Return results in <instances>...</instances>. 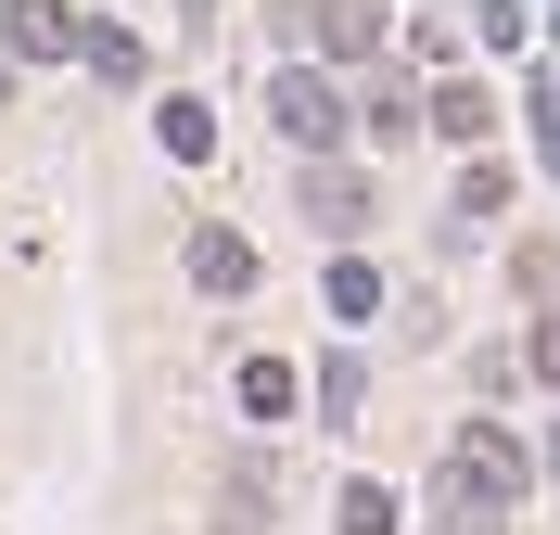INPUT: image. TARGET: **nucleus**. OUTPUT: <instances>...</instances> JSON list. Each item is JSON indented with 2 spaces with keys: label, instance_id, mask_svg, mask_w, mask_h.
<instances>
[{
  "label": "nucleus",
  "instance_id": "1",
  "mask_svg": "<svg viewBox=\"0 0 560 535\" xmlns=\"http://www.w3.org/2000/svg\"><path fill=\"white\" fill-rule=\"evenodd\" d=\"M523 498H535V460H523L497 421H458L446 460H433V510H446V535H497Z\"/></svg>",
  "mask_w": 560,
  "mask_h": 535
},
{
  "label": "nucleus",
  "instance_id": "2",
  "mask_svg": "<svg viewBox=\"0 0 560 535\" xmlns=\"http://www.w3.org/2000/svg\"><path fill=\"white\" fill-rule=\"evenodd\" d=\"M268 115H280V141H306V153H331V141L357 128V103H345V77H331V65H280Z\"/></svg>",
  "mask_w": 560,
  "mask_h": 535
},
{
  "label": "nucleus",
  "instance_id": "3",
  "mask_svg": "<svg viewBox=\"0 0 560 535\" xmlns=\"http://www.w3.org/2000/svg\"><path fill=\"white\" fill-rule=\"evenodd\" d=\"M370 217H383V191H370L357 166H331V153H318V166H306V230H318L331 255H357V243H370Z\"/></svg>",
  "mask_w": 560,
  "mask_h": 535
},
{
  "label": "nucleus",
  "instance_id": "4",
  "mask_svg": "<svg viewBox=\"0 0 560 535\" xmlns=\"http://www.w3.org/2000/svg\"><path fill=\"white\" fill-rule=\"evenodd\" d=\"M280 26L306 38V51H331V65H370L383 51V0H293Z\"/></svg>",
  "mask_w": 560,
  "mask_h": 535
},
{
  "label": "nucleus",
  "instance_id": "5",
  "mask_svg": "<svg viewBox=\"0 0 560 535\" xmlns=\"http://www.w3.org/2000/svg\"><path fill=\"white\" fill-rule=\"evenodd\" d=\"M0 51H13V65H65L77 13H65V0H13V13H0Z\"/></svg>",
  "mask_w": 560,
  "mask_h": 535
},
{
  "label": "nucleus",
  "instance_id": "6",
  "mask_svg": "<svg viewBox=\"0 0 560 535\" xmlns=\"http://www.w3.org/2000/svg\"><path fill=\"white\" fill-rule=\"evenodd\" d=\"M178 255H191V281H205V293H255V243H243V230H217V217H205Z\"/></svg>",
  "mask_w": 560,
  "mask_h": 535
},
{
  "label": "nucleus",
  "instance_id": "7",
  "mask_svg": "<svg viewBox=\"0 0 560 535\" xmlns=\"http://www.w3.org/2000/svg\"><path fill=\"white\" fill-rule=\"evenodd\" d=\"M420 115H433L446 141H485V128H497V90H485V77H433V90H420Z\"/></svg>",
  "mask_w": 560,
  "mask_h": 535
},
{
  "label": "nucleus",
  "instance_id": "8",
  "mask_svg": "<svg viewBox=\"0 0 560 535\" xmlns=\"http://www.w3.org/2000/svg\"><path fill=\"white\" fill-rule=\"evenodd\" d=\"M77 65L103 77V90H140V77H153V51H140L128 26H77Z\"/></svg>",
  "mask_w": 560,
  "mask_h": 535
},
{
  "label": "nucleus",
  "instance_id": "9",
  "mask_svg": "<svg viewBox=\"0 0 560 535\" xmlns=\"http://www.w3.org/2000/svg\"><path fill=\"white\" fill-rule=\"evenodd\" d=\"M243 421H293V357H243Z\"/></svg>",
  "mask_w": 560,
  "mask_h": 535
},
{
  "label": "nucleus",
  "instance_id": "10",
  "mask_svg": "<svg viewBox=\"0 0 560 535\" xmlns=\"http://www.w3.org/2000/svg\"><path fill=\"white\" fill-rule=\"evenodd\" d=\"M153 141H166L178 166H205V153H217V115L205 103H153Z\"/></svg>",
  "mask_w": 560,
  "mask_h": 535
},
{
  "label": "nucleus",
  "instance_id": "11",
  "mask_svg": "<svg viewBox=\"0 0 560 535\" xmlns=\"http://www.w3.org/2000/svg\"><path fill=\"white\" fill-rule=\"evenodd\" d=\"M331 319H383V268L370 255H331Z\"/></svg>",
  "mask_w": 560,
  "mask_h": 535
},
{
  "label": "nucleus",
  "instance_id": "12",
  "mask_svg": "<svg viewBox=\"0 0 560 535\" xmlns=\"http://www.w3.org/2000/svg\"><path fill=\"white\" fill-rule=\"evenodd\" d=\"M357 115L395 141V128H420V90H408V77H370V90H357Z\"/></svg>",
  "mask_w": 560,
  "mask_h": 535
},
{
  "label": "nucleus",
  "instance_id": "13",
  "mask_svg": "<svg viewBox=\"0 0 560 535\" xmlns=\"http://www.w3.org/2000/svg\"><path fill=\"white\" fill-rule=\"evenodd\" d=\"M331 523H345V535H395V498H383V485H345V498H331Z\"/></svg>",
  "mask_w": 560,
  "mask_h": 535
},
{
  "label": "nucleus",
  "instance_id": "14",
  "mask_svg": "<svg viewBox=\"0 0 560 535\" xmlns=\"http://www.w3.org/2000/svg\"><path fill=\"white\" fill-rule=\"evenodd\" d=\"M458 217H471V230H485V217H510V166H471V178H458Z\"/></svg>",
  "mask_w": 560,
  "mask_h": 535
},
{
  "label": "nucleus",
  "instance_id": "15",
  "mask_svg": "<svg viewBox=\"0 0 560 535\" xmlns=\"http://www.w3.org/2000/svg\"><path fill=\"white\" fill-rule=\"evenodd\" d=\"M523 357H535V383L560 395V306H535V332H523Z\"/></svg>",
  "mask_w": 560,
  "mask_h": 535
},
{
  "label": "nucleus",
  "instance_id": "16",
  "mask_svg": "<svg viewBox=\"0 0 560 535\" xmlns=\"http://www.w3.org/2000/svg\"><path fill=\"white\" fill-rule=\"evenodd\" d=\"M535 153L560 166V77H535Z\"/></svg>",
  "mask_w": 560,
  "mask_h": 535
},
{
  "label": "nucleus",
  "instance_id": "17",
  "mask_svg": "<svg viewBox=\"0 0 560 535\" xmlns=\"http://www.w3.org/2000/svg\"><path fill=\"white\" fill-rule=\"evenodd\" d=\"M191 13H217V0H191Z\"/></svg>",
  "mask_w": 560,
  "mask_h": 535
}]
</instances>
